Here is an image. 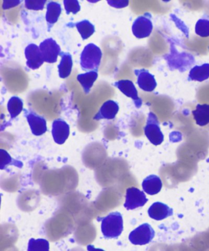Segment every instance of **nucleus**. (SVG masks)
Listing matches in <instances>:
<instances>
[{
    "mask_svg": "<svg viewBox=\"0 0 209 251\" xmlns=\"http://www.w3.org/2000/svg\"><path fill=\"white\" fill-rule=\"evenodd\" d=\"M102 55V51L97 46L93 43L87 44L80 54L81 68L83 71H88V72L89 71L98 72Z\"/></svg>",
    "mask_w": 209,
    "mask_h": 251,
    "instance_id": "obj_1",
    "label": "nucleus"
},
{
    "mask_svg": "<svg viewBox=\"0 0 209 251\" xmlns=\"http://www.w3.org/2000/svg\"><path fill=\"white\" fill-rule=\"evenodd\" d=\"M98 221H102V231L105 238H117L124 230V221L119 212L110 213L104 218H100Z\"/></svg>",
    "mask_w": 209,
    "mask_h": 251,
    "instance_id": "obj_2",
    "label": "nucleus"
},
{
    "mask_svg": "<svg viewBox=\"0 0 209 251\" xmlns=\"http://www.w3.org/2000/svg\"><path fill=\"white\" fill-rule=\"evenodd\" d=\"M144 133L149 141L156 146L161 145L164 141V135L159 126L158 118L153 112L149 114Z\"/></svg>",
    "mask_w": 209,
    "mask_h": 251,
    "instance_id": "obj_3",
    "label": "nucleus"
},
{
    "mask_svg": "<svg viewBox=\"0 0 209 251\" xmlns=\"http://www.w3.org/2000/svg\"><path fill=\"white\" fill-rule=\"evenodd\" d=\"M155 234L156 233L152 226L145 223L130 233L129 240L132 245H146L152 242Z\"/></svg>",
    "mask_w": 209,
    "mask_h": 251,
    "instance_id": "obj_4",
    "label": "nucleus"
},
{
    "mask_svg": "<svg viewBox=\"0 0 209 251\" xmlns=\"http://www.w3.org/2000/svg\"><path fill=\"white\" fill-rule=\"evenodd\" d=\"M152 30L153 24L152 22L151 16L149 14L137 17L132 24V33L138 39L147 38L151 35Z\"/></svg>",
    "mask_w": 209,
    "mask_h": 251,
    "instance_id": "obj_5",
    "label": "nucleus"
},
{
    "mask_svg": "<svg viewBox=\"0 0 209 251\" xmlns=\"http://www.w3.org/2000/svg\"><path fill=\"white\" fill-rule=\"evenodd\" d=\"M39 49L43 55L44 61L48 63H55L58 56L61 52L60 46L53 38L45 39L39 44Z\"/></svg>",
    "mask_w": 209,
    "mask_h": 251,
    "instance_id": "obj_6",
    "label": "nucleus"
},
{
    "mask_svg": "<svg viewBox=\"0 0 209 251\" xmlns=\"http://www.w3.org/2000/svg\"><path fill=\"white\" fill-rule=\"evenodd\" d=\"M148 199H147L144 192L139 189L132 187L127 189L126 200L124 207L127 210H132L145 205Z\"/></svg>",
    "mask_w": 209,
    "mask_h": 251,
    "instance_id": "obj_7",
    "label": "nucleus"
},
{
    "mask_svg": "<svg viewBox=\"0 0 209 251\" xmlns=\"http://www.w3.org/2000/svg\"><path fill=\"white\" fill-rule=\"evenodd\" d=\"M24 116L28 123L32 134L36 136L45 134L48 130L46 120L44 117L39 116L31 110L24 109Z\"/></svg>",
    "mask_w": 209,
    "mask_h": 251,
    "instance_id": "obj_8",
    "label": "nucleus"
},
{
    "mask_svg": "<svg viewBox=\"0 0 209 251\" xmlns=\"http://www.w3.org/2000/svg\"><path fill=\"white\" fill-rule=\"evenodd\" d=\"M26 66L29 69L36 70L41 67L44 62L40 49L35 44H29L25 49Z\"/></svg>",
    "mask_w": 209,
    "mask_h": 251,
    "instance_id": "obj_9",
    "label": "nucleus"
},
{
    "mask_svg": "<svg viewBox=\"0 0 209 251\" xmlns=\"http://www.w3.org/2000/svg\"><path fill=\"white\" fill-rule=\"evenodd\" d=\"M114 86L117 87L120 92L133 100L134 104L137 109L142 106V100L138 97V93L135 87L133 82L129 80H121L114 83Z\"/></svg>",
    "mask_w": 209,
    "mask_h": 251,
    "instance_id": "obj_10",
    "label": "nucleus"
},
{
    "mask_svg": "<svg viewBox=\"0 0 209 251\" xmlns=\"http://www.w3.org/2000/svg\"><path fill=\"white\" fill-rule=\"evenodd\" d=\"M137 77V83L141 90L147 92H152L156 89L157 83L155 76L145 69L134 70Z\"/></svg>",
    "mask_w": 209,
    "mask_h": 251,
    "instance_id": "obj_11",
    "label": "nucleus"
},
{
    "mask_svg": "<svg viewBox=\"0 0 209 251\" xmlns=\"http://www.w3.org/2000/svg\"><path fill=\"white\" fill-rule=\"evenodd\" d=\"M70 132V126L67 124V123L60 119L54 120L52 134L54 141L56 144H63L68 139Z\"/></svg>",
    "mask_w": 209,
    "mask_h": 251,
    "instance_id": "obj_12",
    "label": "nucleus"
},
{
    "mask_svg": "<svg viewBox=\"0 0 209 251\" xmlns=\"http://www.w3.org/2000/svg\"><path fill=\"white\" fill-rule=\"evenodd\" d=\"M148 214L153 220L161 221L173 215V210L166 204L157 201L149 208Z\"/></svg>",
    "mask_w": 209,
    "mask_h": 251,
    "instance_id": "obj_13",
    "label": "nucleus"
},
{
    "mask_svg": "<svg viewBox=\"0 0 209 251\" xmlns=\"http://www.w3.org/2000/svg\"><path fill=\"white\" fill-rule=\"evenodd\" d=\"M119 106L116 102L109 100L105 102L100 108V111L93 118L95 120L103 119L113 120L119 112Z\"/></svg>",
    "mask_w": 209,
    "mask_h": 251,
    "instance_id": "obj_14",
    "label": "nucleus"
},
{
    "mask_svg": "<svg viewBox=\"0 0 209 251\" xmlns=\"http://www.w3.org/2000/svg\"><path fill=\"white\" fill-rule=\"evenodd\" d=\"M142 186L143 190L147 194L154 196L160 192L163 184L159 177L152 175L144 179Z\"/></svg>",
    "mask_w": 209,
    "mask_h": 251,
    "instance_id": "obj_15",
    "label": "nucleus"
},
{
    "mask_svg": "<svg viewBox=\"0 0 209 251\" xmlns=\"http://www.w3.org/2000/svg\"><path fill=\"white\" fill-rule=\"evenodd\" d=\"M61 13V5L58 2L51 1L47 5L46 19L47 23H48L49 30H50L53 25L58 21Z\"/></svg>",
    "mask_w": 209,
    "mask_h": 251,
    "instance_id": "obj_16",
    "label": "nucleus"
},
{
    "mask_svg": "<svg viewBox=\"0 0 209 251\" xmlns=\"http://www.w3.org/2000/svg\"><path fill=\"white\" fill-rule=\"evenodd\" d=\"M61 61L58 65L59 77L66 78L70 75L73 68L72 55L68 52H61Z\"/></svg>",
    "mask_w": 209,
    "mask_h": 251,
    "instance_id": "obj_17",
    "label": "nucleus"
},
{
    "mask_svg": "<svg viewBox=\"0 0 209 251\" xmlns=\"http://www.w3.org/2000/svg\"><path fill=\"white\" fill-rule=\"evenodd\" d=\"M209 78V63H205L201 66H195L190 71L188 80L203 82Z\"/></svg>",
    "mask_w": 209,
    "mask_h": 251,
    "instance_id": "obj_18",
    "label": "nucleus"
},
{
    "mask_svg": "<svg viewBox=\"0 0 209 251\" xmlns=\"http://www.w3.org/2000/svg\"><path fill=\"white\" fill-rule=\"evenodd\" d=\"M192 114L196 122L200 126H205L209 124V105L198 104Z\"/></svg>",
    "mask_w": 209,
    "mask_h": 251,
    "instance_id": "obj_19",
    "label": "nucleus"
},
{
    "mask_svg": "<svg viewBox=\"0 0 209 251\" xmlns=\"http://www.w3.org/2000/svg\"><path fill=\"white\" fill-rule=\"evenodd\" d=\"M98 72L89 71L85 74H80L77 77L78 82L80 83L86 95L90 93L91 88L98 78Z\"/></svg>",
    "mask_w": 209,
    "mask_h": 251,
    "instance_id": "obj_20",
    "label": "nucleus"
},
{
    "mask_svg": "<svg viewBox=\"0 0 209 251\" xmlns=\"http://www.w3.org/2000/svg\"><path fill=\"white\" fill-rule=\"evenodd\" d=\"M24 103L21 98L12 97L7 102V110L12 119H15L24 110Z\"/></svg>",
    "mask_w": 209,
    "mask_h": 251,
    "instance_id": "obj_21",
    "label": "nucleus"
},
{
    "mask_svg": "<svg viewBox=\"0 0 209 251\" xmlns=\"http://www.w3.org/2000/svg\"><path fill=\"white\" fill-rule=\"evenodd\" d=\"M75 26L83 41L89 38L95 31V26L87 20L78 22Z\"/></svg>",
    "mask_w": 209,
    "mask_h": 251,
    "instance_id": "obj_22",
    "label": "nucleus"
},
{
    "mask_svg": "<svg viewBox=\"0 0 209 251\" xmlns=\"http://www.w3.org/2000/svg\"><path fill=\"white\" fill-rule=\"evenodd\" d=\"M28 251H49V243L45 239H34L29 240Z\"/></svg>",
    "mask_w": 209,
    "mask_h": 251,
    "instance_id": "obj_23",
    "label": "nucleus"
},
{
    "mask_svg": "<svg viewBox=\"0 0 209 251\" xmlns=\"http://www.w3.org/2000/svg\"><path fill=\"white\" fill-rule=\"evenodd\" d=\"M0 157H1V165H0V168L1 169H4L8 165H14L15 166L22 168L23 166V164L21 162L16 161L12 158L11 156L7 153L6 151L4 150H0Z\"/></svg>",
    "mask_w": 209,
    "mask_h": 251,
    "instance_id": "obj_24",
    "label": "nucleus"
},
{
    "mask_svg": "<svg viewBox=\"0 0 209 251\" xmlns=\"http://www.w3.org/2000/svg\"><path fill=\"white\" fill-rule=\"evenodd\" d=\"M195 32L196 34L202 38L209 36V20L199 19L196 24Z\"/></svg>",
    "mask_w": 209,
    "mask_h": 251,
    "instance_id": "obj_25",
    "label": "nucleus"
},
{
    "mask_svg": "<svg viewBox=\"0 0 209 251\" xmlns=\"http://www.w3.org/2000/svg\"><path fill=\"white\" fill-rule=\"evenodd\" d=\"M63 4L66 14H70L71 12L76 14L80 11V4L77 0H64Z\"/></svg>",
    "mask_w": 209,
    "mask_h": 251,
    "instance_id": "obj_26",
    "label": "nucleus"
},
{
    "mask_svg": "<svg viewBox=\"0 0 209 251\" xmlns=\"http://www.w3.org/2000/svg\"><path fill=\"white\" fill-rule=\"evenodd\" d=\"M46 0H42V1H31V0H26L25 1V6L26 9L29 10H34V11H41L44 7L46 2Z\"/></svg>",
    "mask_w": 209,
    "mask_h": 251,
    "instance_id": "obj_27",
    "label": "nucleus"
},
{
    "mask_svg": "<svg viewBox=\"0 0 209 251\" xmlns=\"http://www.w3.org/2000/svg\"><path fill=\"white\" fill-rule=\"evenodd\" d=\"M107 1L110 6L118 9L127 7L129 4V1H110V0H107Z\"/></svg>",
    "mask_w": 209,
    "mask_h": 251,
    "instance_id": "obj_28",
    "label": "nucleus"
},
{
    "mask_svg": "<svg viewBox=\"0 0 209 251\" xmlns=\"http://www.w3.org/2000/svg\"><path fill=\"white\" fill-rule=\"evenodd\" d=\"M21 2L22 1H4L3 4H2V9H8L11 7H16L21 4Z\"/></svg>",
    "mask_w": 209,
    "mask_h": 251,
    "instance_id": "obj_29",
    "label": "nucleus"
},
{
    "mask_svg": "<svg viewBox=\"0 0 209 251\" xmlns=\"http://www.w3.org/2000/svg\"><path fill=\"white\" fill-rule=\"evenodd\" d=\"M87 250L88 251H105L102 249H97V248H95L94 246L93 245H88L87 246Z\"/></svg>",
    "mask_w": 209,
    "mask_h": 251,
    "instance_id": "obj_30",
    "label": "nucleus"
},
{
    "mask_svg": "<svg viewBox=\"0 0 209 251\" xmlns=\"http://www.w3.org/2000/svg\"></svg>",
    "mask_w": 209,
    "mask_h": 251,
    "instance_id": "obj_31",
    "label": "nucleus"
}]
</instances>
